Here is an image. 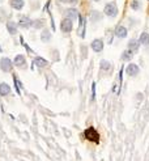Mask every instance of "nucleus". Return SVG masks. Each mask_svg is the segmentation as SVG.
I'll return each instance as SVG.
<instances>
[{
  "label": "nucleus",
  "mask_w": 149,
  "mask_h": 161,
  "mask_svg": "<svg viewBox=\"0 0 149 161\" xmlns=\"http://www.w3.org/2000/svg\"><path fill=\"white\" fill-rule=\"evenodd\" d=\"M103 13L110 18H115L118 13H119V9H118V5L115 2H109L105 4L103 7Z\"/></svg>",
  "instance_id": "1"
},
{
  "label": "nucleus",
  "mask_w": 149,
  "mask_h": 161,
  "mask_svg": "<svg viewBox=\"0 0 149 161\" xmlns=\"http://www.w3.org/2000/svg\"><path fill=\"white\" fill-rule=\"evenodd\" d=\"M84 135H85V137H86L88 140L94 141V143H100V134L97 132L96 128H93V127L86 128L85 132H84Z\"/></svg>",
  "instance_id": "2"
},
{
  "label": "nucleus",
  "mask_w": 149,
  "mask_h": 161,
  "mask_svg": "<svg viewBox=\"0 0 149 161\" xmlns=\"http://www.w3.org/2000/svg\"><path fill=\"white\" fill-rule=\"evenodd\" d=\"M73 29V21L72 20H69V18H63L62 20V22H60V30L63 31V33H71Z\"/></svg>",
  "instance_id": "3"
},
{
  "label": "nucleus",
  "mask_w": 149,
  "mask_h": 161,
  "mask_svg": "<svg viewBox=\"0 0 149 161\" xmlns=\"http://www.w3.org/2000/svg\"><path fill=\"white\" fill-rule=\"evenodd\" d=\"M0 68L4 72H11L12 68H13V63L9 58H2L0 59Z\"/></svg>",
  "instance_id": "4"
},
{
  "label": "nucleus",
  "mask_w": 149,
  "mask_h": 161,
  "mask_svg": "<svg viewBox=\"0 0 149 161\" xmlns=\"http://www.w3.org/2000/svg\"><path fill=\"white\" fill-rule=\"evenodd\" d=\"M17 25L20 27H24V29H29V27L33 25V21H31V20L27 17V16H21V17H20V20H18Z\"/></svg>",
  "instance_id": "5"
},
{
  "label": "nucleus",
  "mask_w": 149,
  "mask_h": 161,
  "mask_svg": "<svg viewBox=\"0 0 149 161\" xmlns=\"http://www.w3.org/2000/svg\"><path fill=\"white\" fill-rule=\"evenodd\" d=\"M90 47H92V50L94 51V53H101L102 50H103V41L100 38L94 39V41L92 42V45H90Z\"/></svg>",
  "instance_id": "6"
},
{
  "label": "nucleus",
  "mask_w": 149,
  "mask_h": 161,
  "mask_svg": "<svg viewBox=\"0 0 149 161\" xmlns=\"http://www.w3.org/2000/svg\"><path fill=\"white\" fill-rule=\"evenodd\" d=\"M65 17L67 18H69V20H76V18H78V16H80V12H78L76 8H68V9H65Z\"/></svg>",
  "instance_id": "7"
},
{
  "label": "nucleus",
  "mask_w": 149,
  "mask_h": 161,
  "mask_svg": "<svg viewBox=\"0 0 149 161\" xmlns=\"http://www.w3.org/2000/svg\"><path fill=\"white\" fill-rule=\"evenodd\" d=\"M114 34H115L118 38H125L128 34V30H127V27L123 26V25H118L115 27V33Z\"/></svg>",
  "instance_id": "8"
},
{
  "label": "nucleus",
  "mask_w": 149,
  "mask_h": 161,
  "mask_svg": "<svg viewBox=\"0 0 149 161\" xmlns=\"http://www.w3.org/2000/svg\"><path fill=\"white\" fill-rule=\"evenodd\" d=\"M13 64L20 67V68H24V67L26 66V59H25V56H24V55H21V54L16 55V58H14V60H13Z\"/></svg>",
  "instance_id": "9"
},
{
  "label": "nucleus",
  "mask_w": 149,
  "mask_h": 161,
  "mask_svg": "<svg viewBox=\"0 0 149 161\" xmlns=\"http://www.w3.org/2000/svg\"><path fill=\"white\" fill-rule=\"evenodd\" d=\"M139 66L137 64H133V63H131L129 66H127V68H125V72H127L128 76H136L137 73H139Z\"/></svg>",
  "instance_id": "10"
},
{
  "label": "nucleus",
  "mask_w": 149,
  "mask_h": 161,
  "mask_svg": "<svg viewBox=\"0 0 149 161\" xmlns=\"http://www.w3.org/2000/svg\"><path fill=\"white\" fill-rule=\"evenodd\" d=\"M11 7L16 11H21L25 7V0H9Z\"/></svg>",
  "instance_id": "11"
},
{
  "label": "nucleus",
  "mask_w": 149,
  "mask_h": 161,
  "mask_svg": "<svg viewBox=\"0 0 149 161\" xmlns=\"http://www.w3.org/2000/svg\"><path fill=\"white\" fill-rule=\"evenodd\" d=\"M17 29H18V25L13 21H8L7 22V30L8 33H9L11 35H16L17 34Z\"/></svg>",
  "instance_id": "12"
},
{
  "label": "nucleus",
  "mask_w": 149,
  "mask_h": 161,
  "mask_svg": "<svg viewBox=\"0 0 149 161\" xmlns=\"http://www.w3.org/2000/svg\"><path fill=\"white\" fill-rule=\"evenodd\" d=\"M34 64L37 66L38 68H45V67L49 66V62H47L45 58H42V56H37L34 59Z\"/></svg>",
  "instance_id": "13"
},
{
  "label": "nucleus",
  "mask_w": 149,
  "mask_h": 161,
  "mask_svg": "<svg viewBox=\"0 0 149 161\" xmlns=\"http://www.w3.org/2000/svg\"><path fill=\"white\" fill-rule=\"evenodd\" d=\"M51 37H52V35H51V31L49 30V29H43L42 30V34H41V39H42V42H45V43H47V42H50L51 41Z\"/></svg>",
  "instance_id": "14"
},
{
  "label": "nucleus",
  "mask_w": 149,
  "mask_h": 161,
  "mask_svg": "<svg viewBox=\"0 0 149 161\" xmlns=\"http://www.w3.org/2000/svg\"><path fill=\"white\" fill-rule=\"evenodd\" d=\"M139 46H140V42L137 41V39H131V41L128 42V50H131L132 53L139 50Z\"/></svg>",
  "instance_id": "15"
},
{
  "label": "nucleus",
  "mask_w": 149,
  "mask_h": 161,
  "mask_svg": "<svg viewBox=\"0 0 149 161\" xmlns=\"http://www.w3.org/2000/svg\"><path fill=\"white\" fill-rule=\"evenodd\" d=\"M102 20V13L98 11H92L90 13V21L92 22H97V21H101Z\"/></svg>",
  "instance_id": "16"
},
{
  "label": "nucleus",
  "mask_w": 149,
  "mask_h": 161,
  "mask_svg": "<svg viewBox=\"0 0 149 161\" xmlns=\"http://www.w3.org/2000/svg\"><path fill=\"white\" fill-rule=\"evenodd\" d=\"M139 42L140 45H144V46H149V34L148 33H141L140 34V38H139Z\"/></svg>",
  "instance_id": "17"
},
{
  "label": "nucleus",
  "mask_w": 149,
  "mask_h": 161,
  "mask_svg": "<svg viewBox=\"0 0 149 161\" xmlns=\"http://www.w3.org/2000/svg\"><path fill=\"white\" fill-rule=\"evenodd\" d=\"M9 92H11V86L5 84V82H2L0 84V94L2 96H7V94H9Z\"/></svg>",
  "instance_id": "18"
},
{
  "label": "nucleus",
  "mask_w": 149,
  "mask_h": 161,
  "mask_svg": "<svg viewBox=\"0 0 149 161\" xmlns=\"http://www.w3.org/2000/svg\"><path fill=\"white\" fill-rule=\"evenodd\" d=\"M101 71H105V72H109L111 71V63L107 62V60H102L101 62V66H100Z\"/></svg>",
  "instance_id": "19"
},
{
  "label": "nucleus",
  "mask_w": 149,
  "mask_h": 161,
  "mask_svg": "<svg viewBox=\"0 0 149 161\" xmlns=\"http://www.w3.org/2000/svg\"><path fill=\"white\" fill-rule=\"evenodd\" d=\"M133 58V53L131 50H124L123 54H122V60H131V59Z\"/></svg>",
  "instance_id": "20"
},
{
  "label": "nucleus",
  "mask_w": 149,
  "mask_h": 161,
  "mask_svg": "<svg viewBox=\"0 0 149 161\" xmlns=\"http://www.w3.org/2000/svg\"><path fill=\"white\" fill-rule=\"evenodd\" d=\"M129 7H131L132 11H140L141 9V2L140 0H132L129 3Z\"/></svg>",
  "instance_id": "21"
},
{
  "label": "nucleus",
  "mask_w": 149,
  "mask_h": 161,
  "mask_svg": "<svg viewBox=\"0 0 149 161\" xmlns=\"http://www.w3.org/2000/svg\"><path fill=\"white\" fill-rule=\"evenodd\" d=\"M33 27H35V29H41V27L45 26V20L39 18V20H34L33 21V25H31Z\"/></svg>",
  "instance_id": "22"
},
{
  "label": "nucleus",
  "mask_w": 149,
  "mask_h": 161,
  "mask_svg": "<svg viewBox=\"0 0 149 161\" xmlns=\"http://www.w3.org/2000/svg\"><path fill=\"white\" fill-rule=\"evenodd\" d=\"M60 3H64V4H72V5H74V4L78 3V0H59Z\"/></svg>",
  "instance_id": "23"
},
{
  "label": "nucleus",
  "mask_w": 149,
  "mask_h": 161,
  "mask_svg": "<svg viewBox=\"0 0 149 161\" xmlns=\"http://www.w3.org/2000/svg\"><path fill=\"white\" fill-rule=\"evenodd\" d=\"M92 2H94V3H98V2H101V0H92Z\"/></svg>",
  "instance_id": "24"
},
{
  "label": "nucleus",
  "mask_w": 149,
  "mask_h": 161,
  "mask_svg": "<svg viewBox=\"0 0 149 161\" xmlns=\"http://www.w3.org/2000/svg\"><path fill=\"white\" fill-rule=\"evenodd\" d=\"M148 2H149V0H148Z\"/></svg>",
  "instance_id": "25"
}]
</instances>
